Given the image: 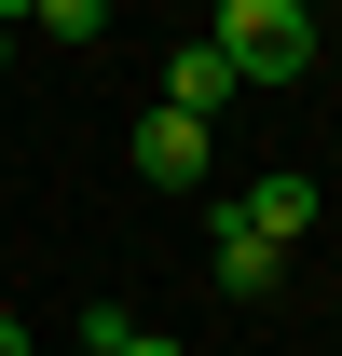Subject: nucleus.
Wrapping results in <instances>:
<instances>
[{"label": "nucleus", "instance_id": "nucleus-1", "mask_svg": "<svg viewBox=\"0 0 342 356\" xmlns=\"http://www.w3.org/2000/svg\"><path fill=\"white\" fill-rule=\"evenodd\" d=\"M219 55H233V83H301L315 69V0H219Z\"/></svg>", "mask_w": 342, "mask_h": 356}, {"label": "nucleus", "instance_id": "nucleus-7", "mask_svg": "<svg viewBox=\"0 0 342 356\" xmlns=\"http://www.w3.org/2000/svg\"><path fill=\"white\" fill-rule=\"evenodd\" d=\"M110 356H178V343H165V329H110Z\"/></svg>", "mask_w": 342, "mask_h": 356}, {"label": "nucleus", "instance_id": "nucleus-2", "mask_svg": "<svg viewBox=\"0 0 342 356\" xmlns=\"http://www.w3.org/2000/svg\"><path fill=\"white\" fill-rule=\"evenodd\" d=\"M315 206H329L315 178H247V192H233V220H260L274 247H301V233H315Z\"/></svg>", "mask_w": 342, "mask_h": 356}, {"label": "nucleus", "instance_id": "nucleus-5", "mask_svg": "<svg viewBox=\"0 0 342 356\" xmlns=\"http://www.w3.org/2000/svg\"><path fill=\"white\" fill-rule=\"evenodd\" d=\"M274 274H288V247H274L260 220H233V206H219V288L247 302V288H274Z\"/></svg>", "mask_w": 342, "mask_h": 356}, {"label": "nucleus", "instance_id": "nucleus-8", "mask_svg": "<svg viewBox=\"0 0 342 356\" xmlns=\"http://www.w3.org/2000/svg\"><path fill=\"white\" fill-rule=\"evenodd\" d=\"M0 356H28V329H14V315H0Z\"/></svg>", "mask_w": 342, "mask_h": 356}, {"label": "nucleus", "instance_id": "nucleus-3", "mask_svg": "<svg viewBox=\"0 0 342 356\" xmlns=\"http://www.w3.org/2000/svg\"><path fill=\"white\" fill-rule=\"evenodd\" d=\"M137 178H206V124L192 110H137Z\"/></svg>", "mask_w": 342, "mask_h": 356}, {"label": "nucleus", "instance_id": "nucleus-6", "mask_svg": "<svg viewBox=\"0 0 342 356\" xmlns=\"http://www.w3.org/2000/svg\"><path fill=\"white\" fill-rule=\"evenodd\" d=\"M42 42H110V0H28Z\"/></svg>", "mask_w": 342, "mask_h": 356}, {"label": "nucleus", "instance_id": "nucleus-10", "mask_svg": "<svg viewBox=\"0 0 342 356\" xmlns=\"http://www.w3.org/2000/svg\"><path fill=\"white\" fill-rule=\"evenodd\" d=\"M0 69H14V28H0Z\"/></svg>", "mask_w": 342, "mask_h": 356}, {"label": "nucleus", "instance_id": "nucleus-11", "mask_svg": "<svg viewBox=\"0 0 342 356\" xmlns=\"http://www.w3.org/2000/svg\"><path fill=\"white\" fill-rule=\"evenodd\" d=\"M69 356H96V343H69Z\"/></svg>", "mask_w": 342, "mask_h": 356}, {"label": "nucleus", "instance_id": "nucleus-9", "mask_svg": "<svg viewBox=\"0 0 342 356\" xmlns=\"http://www.w3.org/2000/svg\"><path fill=\"white\" fill-rule=\"evenodd\" d=\"M14 14H28V0H0V28H14Z\"/></svg>", "mask_w": 342, "mask_h": 356}, {"label": "nucleus", "instance_id": "nucleus-4", "mask_svg": "<svg viewBox=\"0 0 342 356\" xmlns=\"http://www.w3.org/2000/svg\"><path fill=\"white\" fill-rule=\"evenodd\" d=\"M219 96H233V55H219V42H178V55H165V110L219 124Z\"/></svg>", "mask_w": 342, "mask_h": 356}]
</instances>
